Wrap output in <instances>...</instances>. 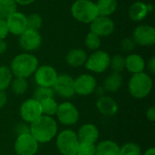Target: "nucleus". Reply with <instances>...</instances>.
<instances>
[{
    "label": "nucleus",
    "mask_w": 155,
    "mask_h": 155,
    "mask_svg": "<svg viewBox=\"0 0 155 155\" xmlns=\"http://www.w3.org/2000/svg\"><path fill=\"white\" fill-rule=\"evenodd\" d=\"M95 155H120V146L112 140H104L95 145Z\"/></svg>",
    "instance_id": "22"
},
{
    "label": "nucleus",
    "mask_w": 155,
    "mask_h": 155,
    "mask_svg": "<svg viewBox=\"0 0 155 155\" xmlns=\"http://www.w3.org/2000/svg\"><path fill=\"white\" fill-rule=\"evenodd\" d=\"M34 74L35 81L39 87H53L58 76L56 70L48 64L38 66Z\"/></svg>",
    "instance_id": "9"
},
{
    "label": "nucleus",
    "mask_w": 155,
    "mask_h": 155,
    "mask_svg": "<svg viewBox=\"0 0 155 155\" xmlns=\"http://www.w3.org/2000/svg\"><path fill=\"white\" fill-rule=\"evenodd\" d=\"M79 143L76 133L70 129L63 130L56 135V147L63 155L76 153Z\"/></svg>",
    "instance_id": "5"
},
{
    "label": "nucleus",
    "mask_w": 155,
    "mask_h": 155,
    "mask_svg": "<svg viewBox=\"0 0 155 155\" xmlns=\"http://www.w3.org/2000/svg\"><path fill=\"white\" fill-rule=\"evenodd\" d=\"M146 67L145 60L138 54H130L125 58V68L133 74L142 73Z\"/></svg>",
    "instance_id": "19"
},
{
    "label": "nucleus",
    "mask_w": 155,
    "mask_h": 155,
    "mask_svg": "<svg viewBox=\"0 0 155 155\" xmlns=\"http://www.w3.org/2000/svg\"><path fill=\"white\" fill-rule=\"evenodd\" d=\"M74 92L79 95H89L95 92L97 82L94 76L90 74H83L74 79Z\"/></svg>",
    "instance_id": "11"
},
{
    "label": "nucleus",
    "mask_w": 155,
    "mask_h": 155,
    "mask_svg": "<svg viewBox=\"0 0 155 155\" xmlns=\"http://www.w3.org/2000/svg\"><path fill=\"white\" fill-rule=\"evenodd\" d=\"M96 108L101 114L106 117L114 116L118 112V104L110 96H101L96 102Z\"/></svg>",
    "instance_id": "17"
},
{
    "label": "nucleus",
    "mask_w": 155,
    "mask_h": 155,
    "mask_svg": "<svg viewBox=\"0 0 155 155\" xmlns=\"http://www.w3.org/2000/svg\"><path fill=\"white\" fill-rule=\"evenodd\" d=\"M39 66L36 56L30 53H22L15 55L10 64V71L15 77L27 78L35 74Z\"/></svg>",
    "instance_id": "2"
},
{
    "label": "nucleus",
    "mask_w": 155,
    "mask_h": 155,
    "mask_svg": "<svg viewBox=\"0 0 155 155\" xmlns=\"http://www.w3.org/2000/svg\"><path fill=\"white\" fill-rule=\"evenodd\" d=\"M72 155H77V154H76V153H74V154H72Z\"/></svg>",
    "instance_id": "44"
},
{
    "label": "nucleus",
    "mask_w": 155,
    "mask_h": 155,
    "mask_svg": "<svg viewBox=\"0 0 155 155\" xmlns=\"http://www.w3.org/2000/svg\"><path fill=\"white\" fill-rule=\"evenodd\" d=\"M115 28L114 22L110 16L98 15L90 24V32L95 34L99 37H107L111 35Z\"/></svg>",
    "instance_id": "13"
},
{
    "label": "nucleus",
    "mask_w": 155,
    "mask_h": 155,
    "mask_svg": "<svg viewBox=\"0 0 155 155\" xmlns=\"http://www.w3.org/2000/svg\"><path fill=\"white\" fill-rule=\"evenodd\" d=\"M146 117L150 122H154L155 121V108L154 106L150 107L146 111Z\"/></svg>",
    "instance_id": "38"
},
{
    "label": "nucleus",
    "mask_w": 155,
    "mask_h": 155,
    "mask_svg": "<svg viewBox=\"0 0 155 155\" xmlns=\"http://www.w3.org/2000/svg\"><path fill=\"white\" fill-rule=\"evenodd\" d=\"M13 74L10 68L5 65H0V91L6 90L12 82Z\"/></svg>",
    "instance_id": "28"
},
{
    "label": "nucleus",
    "mask_w": 155,
    "mask_h": 155,
    "mask_svg": "<svg viewBox=\"0 0 155 155\" xmlns=\"http://www.w3.org/2000/svg\"><path fill=\"white\" fill-rule=\"evenodd\" d=\"M134 40L136 45L142 46H151L155 43V29L149 25H138L134 31Z\"/></svg>",
    "instance_id": "15"
},
{
    "label": "nucleus",
    "mask_w": 155,
    "mask_h": 155,
    "mask_svg": "<svg viewBox=\"0 0 155 155\" xmlns=\"http://www.w3.org/2000/svg\"><path fill=\"white\" fill-rule=\"evenodd\" d=\"M95 4L99 15L103 16L112 15L116 11L118 6L117 0H98Z\"/></svg>",
    "instance_id": "24"
},
{
    "label": "nucleus",
    "mask_w": 155,
    "mask_h": 155,
    "mask_svg": "<svg viewBox=\"0 0 155 155\" xmlns=\"http://www.w3.org/2000/svg\"><path fill=\"white\" fill-rule=\"evenodd\" d=\"M54 92L52 87H37L34 93V99L41 102L47 98H54Z\"/></svg>",
    "instance_id": "30"
},
{
    "label": "nucleus",
    "mask_w": 155,
    "mask_h": 155,
    "mask_svg": "<svg viewBox=\"0 0 155 155\" xmlns=\"http://www.w3.org/2000/svg\"><path fill=\"white\" fill-rule=\"evenodd\" d=\"M55 115L64 125H74L79 120L78 109L70 102H64L59 104Z\"/></svg>",
    "instance_id": "8"
},
{
    "label": "nucleus",
    "mask_w": 155,
    "mask_h": 155,
    "mask_svg": "<svg viewBox=\"0 0 155 155\" xmlns=\"http://www.w3.org/2000/svg\"><path fill=\"white\" fill-rule=\"evenodd\" d=\"M7 44L5 40H0V55L4 54L6 52Z\"/></svg>",
    "instance_id": "41"
},
{
    "label": "nucleus",
    "mask_w": 155,
    "mask_h": 155,
    "mask_svg": "<svg viewBox=\"0 0 155 155\" xmlns=\"http://www.w3.org/2000/svg\"><path fill=\"white\" fill-rule=\"evenodd\" d=\"M136 47V43L134 38H124L121 41V48L124 52L131 53Z\"/></svg>",
    "instance_id": "35"
},
{
    "label": "nucleus",
    "mask_w": 155,
    "mask_h": 155,
    "mask_svg": "<svg viewBox=\"0 0 155 155\" xmlns=\"http://www.w3.org/2000/svg\"><path fill=\"white\" fill-rule=\"evenodd\" d=\"M40 104H41L43 115L51 116V117L53 115H55L59 104L56 103V101L54 98H47L45 100L41 101Z\"/></svg>",
    "instance_id": "27"
},
{
    "label": "nucleus",
    "mask_w": 155,
    "mask_h": 155,
    "mask_svg": "<svg viewBox=\"0 0 155 155\" xmlns=\"http://www.w3.org/2000/svg\"><path fill=\"white\" fill-rule=\"evenodd\" d=\"M38 143L30 133L17 135L14 149L17 155H35L38 151Z\"/></svg>",
    "instance_id": "7"
},
{
    "label": "nucleus",
    "mask_w": 155,
    "mask_h": 155,
    "mask_svg": "<svg viewBox=\"0 0 155 155\" xmlns=\"http://www.w3.org/2000/svg\"><path fill=\"white\" fill-rule=\"evenodd\" d=\"M42 44V37L38 31L26 29L24 33L19 35V45L25 51V53H30L35 51L40 47Z\"/></svg>",
    "instance_id": "14"
},
{
    "label": "nucleus",
    "mask_w": 155,
    "mask_h": 155,
    "mask_svg": "<svg viewBox=\"0 0 155 155\" xmlns=\"http://www.w3.org/2000/svg\"><path fill=\"white\" fill-rule=\"evenodd\" d=\"M86 59L87 54L82 48L71 49L65 56V61L67 64L71 67H80L82 65H84Z\"/></svg>",
    "instance_id": "20"
},
{
    "label": "nucleus",
    "mask_w": 155,
    "mask_h": 155,
    "mask_svg": "<svg viewBox=\"0 0 155 155\" xmlns=\"http://www.w3.org/2000/svg\"><path fill=\"white\" fill-rule=\"evenodd\" d=\"M17 5H28L32 3H34L35 0H15Z\"/></svg>",
    "instance_id": "42"
},
{
    "label": "nucleus",
    "mask_w": 155,
    "mask_h": 155,
    "mask_svg": "<svg viewBox=\"0 0 155 155\" xmlns=\"http://www.w3.org/2000/svg\"><path fill=\"white\" fill-rule=\"evenodd\" d=\"M77 155H95V143H79Z\"/></svg>",
    "instance_id": "34"
},
{
    "label": "nucleus",
    "mask_w": 155,
    "mask_h": 155,
    "mask_svg": "<svg viewBox=\"0 0 155 155\" xmlns=\"http://www.w3.org/2000/svg\"><path fill=\"white\" fill-rule=\"evenodd\" d=\"M114 72L121 73L125 69V58L121 54H115L110 59V66Z\"/></svg>",
    "instance_id": "31"
},
{
    "label": "nucleus",
    "mask_w": 155,
    "mask_h": 155,
    "mask_svg": "<svg viewBox=\"0 0 155 155\" xmlns=\"http://www.w3.org/2000/svg\"><path fill=\"white\" fill-rule=\"evenodd\" d=\"M143 155H155V148L152 147V148L148 149Z\"/></svg>",
    "instance_id": "43"
},
{
    "label": "nucleus",
    "mask_w": 155,
    "mask_h": 155,
    "mask_svg": "<svg viewBox=\"0 0 155 155\" xmlns=\"http://www.w3.org/2000/svg\"><path fill=\"white\" fill-rule=\"evenodd\" d=\"M73 17L83 24H91L98 15L96 4L91 0H75L71 6Z\"/></svg>",
    "instance_id": "4"
},
{
    "label": "nucleus",
    "mask_w": 155,
    "mask_h": 155,
    "mask_svg": "<svg viewBox=\"0 0 155 155\" xmlns=\"http://www.w3.org/2000/svg\"><path fill=\"white\" fill-rule=\"evenodd\" d=\"M17 11V4L15 0H0V18L6 19Z\"/></svg>",
    "instance_id": "25"
},
{
    "label": "nucleus",
    "mask_w": 155,
    "mask_h": 155,
    "mask_svg": "<svg viewBox=\"0 0 155 155\" xmlns=\"http://www.w3.org/2000/svg\"><path fill=\"white\" fill-rule=\"evenodd\" d=\"M110 59L111 56L107 52L103 50H96L94 51L89 56H87L84 66L90 72L102 74L109 68Z\"/></svg>",
    "instance_id": "6"
},
{
    "label": "nucleus",
    "mask_w": 155,
    "mask_h": 155,
    "mask_svg": "<svg viewBox=\"0 0 155 155\" xmlns=\"http://www.w3.org/2000/svg\"><path fill=\"white\" fill-rule=\"evenodd\" d=\"M120 155H142V150L138 144L127 143L120 147Z\"/></svg>",
    "instance_id": "33"
},
{
    "label": "nucleus",
    "mask_w": 155,
    "mask_h": 155,
    "mask_svg": "<svg viewBox=\"0 0 155 155\" xmlns=\"http://www.w3.org/2000/svg\"><path fill=\"white\" fill-rule=\"evenodd\" d=\"M76 134L80 143H95L99 138V130L93 124H85L79 128Z\"/></svg>",
    "instance_id": "18"
},
{
    "label": "nucleus",
    "mask_w": 155,
    "mask_h": 155,
    "mask_svg": "<svg viewBox=\"0 0 155 155\" xmlns=\"http://www.w3.org/2000/svg\"><path fill=\"white\" fill-rule=\"evenodd\" d=\"M9 31L5 19L0 18V40H5L8 35Z\"/></svg>",
    "instance_id": "36"
},
{
    "label": "nucleus",
    "mask_w": 155,
    "mask_h": 155,
    "mask_svg": "<svg viewBox=\"0 0 155 155\" xmlns=\"http://www.w3.org/2000/svg\"><path fill=\"white\" fill-rule=\"evenodd\" d=\"M124 79L121 73L113 72L104 81V89L111 93H115L121 88Z\"/></svg>",
    "instance_id": "23"
},
{
    "label": "nucleus",
    "mask_w": 155,
    "mask_h": 155,
    "mask_svg": "<svg viewBox=\"0 0 155 155\" xmlns=\"http://www.w3.org/2000/svg\"><path fill=\"white\" fill-rule=\"evenodd\" d=\"M9 155H13V154H9Z\"/></svg>",
    "instance_id": "45"
},
{
    "label": "nucleus",
    "mask_w": 155,
    "mask_h": 155,
    "mask_svg": "<svg viewBox=\"0 0 155 155\" xmlns=\"http://www.w3.org/2000/svg\"><path fill=\"white\" fill-rule=\"evenodd\" d=\"M52 88L54 93L65 99L72 98L75 94L74 78L67 74H58L57 79Z\"/></svg>",
    "instance_id": "10"
},
{
    "label": "nucleus",
    "mask_w": 155,
    "mask_h": 155,
    "mask_svg": "<svg viewBox=\"0 0 155 155\" xmlns=\"http://www.w3.org/2000/svg\"><path fill=\"white\" fill-rule=\"evenodd\" d=\"M57 124L51 116L41 115L29 126V133L38 143L51 142L57 135Z\"/></svg>",
    "instance_id": "1"
},
{
    "label": "nucleus",
    "mask_w": 155,
    "mask_h": 155,
    "mask_svg": "<svg viewBox=\"0 0 155 155\" xmlns=\"http://www.w3.org/2000/svg\"><path fill=\"white\" fill-rule=\"evenodd\" d=\"M8 31L15 35H20L27 29L26 15L19 11H15L9 17L5 19Z\"/></svg>",
    "instance_id": "16"
},
{
    "label": "nucleus",
    "mask_w": 155,
    "mask_h": 155,
    "mask_svg": "<svg viewBox=\"0 0 155 155\" xmlns=\"http://www.w3.org/2000/svg\"><path fill=\"white\" fill-rule=\"evenodd\" d=\"M10 87H11L12 92L15 95H22L26 92L28 88V83L25 78L15 77L14 79H12Z\"/></svg>",
    "instance_id": "26"
},
{
    "label": "nucleus",
    "mask_w": 155,
    "mask_h": 155,
    "mask_svg": "<svg viewBox=\"0 0 155 155\" xmlns=\"http://www.w3.org/2000/svg\"><path fill=\"white\" fill-rule=\"evenodd\" d=\"M26 22H27V29L36 30L39 31L43 25V19L41 15L36 13H32L26 15Z\"/></svg>",
    "instance_id": "32"
},
{
    "label": "nucleus",
    "mask_w": 155,
    "mask_h": 155,
    "mask_svg": "<svg viewBox=\"0 0 155 155\" xmlns=\"http://www.w3.org/2000/svg\"><path fill=\"white\" fill-rule=\"evenodd\" d=\"M147 68H148V71L153 74H155V57L153 56L150 58V60L148 61V64H147Z\"/></svg>",
    "instance_id": "39"
},
{
    "label": "nucleus",
    "mask_w": 155,
    "mask_h": 155,
    "mask_svg": "<svg viewBox=\"0 0 155 155\" xmlns=\"http://www.w3.org/2000/svg\"><path fill=\"white\" fill-rule=\"evenodd\" d=\"M7 102V95L5 91H0V108L4 107Z\"/></svg>",
    "instance_id": "40"
},
{
    "label": "nucleus",
    "mask_w": 155,
    "mask_h": 155,
    "mask_svg": "<svg viewBox=\"0 0 155 155\" xmlns=\"http://www.w3.org/2000/svg\"><path fill=\"white\" fill-rule=\"evenodd\" d=\"M153 89V79L144 72L134 74L128 82V90L130 94L135 99H143L147 97Z\"/></svg>",
    "instance_id": "3"
},
{
    "label": "nucleus",
    "mask_w": 155,
    "mask_h": 155,
    "mask_svg": "<svg viewBox=\"0 0 155 155\" xmlns=\"http://www.w3.org/2000/svg\"><path fill=\"white\" fill-rule=\"evenodd\" d=\"M148 14H149V9L147 4L141 1L134 2L130 6L128 12L130 19L134 22H140L143 20L148 15Z\"/></svg>",
    "instance_id": "21"
},
{
    "label": "nucleus",
    "mask_w": 155,
    "mask_h": 155,
    "mask_svg": "<svg viewBox=\"0 0 155 155\" xmlns=\"http://www.w3.org/2000/svg\"><path fill=\"white\" fill-rule=\"evenodd\" d=\"M41 115H43L41 104L34 98L25 100L20 106V116L25 123L31 124Z\"/></svg>",
    "instance_id": "12"
},
{
    "label": "nucleus",
    "mask_w": 155,
    "mask_h": 155,
    "mask_svg": "<svg viewBox=\"0 0 155 155\" xmlns=\"http://www.w3.org/2000/svg\"><path fill=\"white\" fill-rule=\"evenodd\" d=\"M15 131L17 133V135L26 134V133H29V127H27L25 124H18L15 127Z\"/></svg>",
    "instance_id": "37"
},
{
    "label": "nucleus",
    "mask_w": 155,
    "mask_h": 155,
    "mask_svg": "<svg viewBox=\"0 0 155 155\" xmlns=\"http://www.w3.org/2000/svg\"><path fill=\"white\" fill-rule=\"evenodd\" d=\"M84 44H85L86 47L91 51L99 50V48L101 46V37H99L98 35H96L95 34H94L92 32H89L86 35Z\"/></svg>",
    "instance_id": "29"
}]
</instances>
